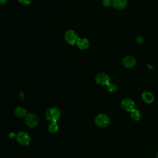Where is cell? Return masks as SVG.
<instances>
[{"mask_svg":"<svg viewBox=\"0 0 158 158\" xmlns=\"http://www.w3.org/2000/svg\"><path fill=\"white\" fill-rule=\"evenodd\" d=\"M20 3L24 5H30L31 2L32 0H17Z\"/></svg>","mask_w":158,"mask_h":158,"instance_id":"obj_17","label":"cell"},{"mask_svg":"<svg viewBox=\"0 0 158 158\" xmlns=\"http://www.w3.org/2000/svg\"><path fill=\"white\" fill-rule=\"evenodd\" d=\"M76 44L80 49L84 50L86 49L89 46V41L85 38H78Z\"/></svg>","mask_w":158,"mask_h":158,"instance_id":"obj_9","label":"cell"},{"mask_svg":"<svg viewBox=\"0 0 158 158\" xmlns=\"http://www.w3.org/2000/svg\"><path fill=\"white\" fill-rule=\"evenodd\" d=\"M95 81L99 85H107L110 83V77L104 73L98 74L95 78Z\"/></svg>","mask_w":158,"mask_h":158,"instance_id":"obj_6","label":"cell"},{"mask_svg":"<svg viewBox=\"0 0 158 158\" xmlns=\"http://www.w3.org/2000/svg\"><path fill=\"white\" fill-rule=\"evenodd\" d=\"M25 122L29 127L33 128L37 126L39 120L38 116L35 114L33 112H30L26 115L25 118Z\"/></svg>","mask_w":158,"mask_h":158,"instance_id":"obj_2","label":"cell"},{"mask_svg":"<svg viewBox=\"0 0 158 158\" xmlns=\"http://www.w3.org/2000/svg\"><path fill=\"white\" fill-rule=\"evenodd\" d=\"M64 39L69 44L74 45L77 44L78 37L73 30H69L64 34Z\"/></svg>","mask_w":158,"mask_h":158,"instance_id":"obj_3","label":"cell"},{"mask_svg":"<svg viewBox=\"0 0 158 158\" xmlns=\"http://www.w3.org/2000/svg\"><path fill=\"white\" fill-rule=\"evenodd\" d=\"M141 96H142V99L143 100L146 102V103H148V104H150V103H152L154 101V95L150 93V92H148V91H144L141 94Z\"/></svg>","mask_w":158,"mask_h":158,"instance_id":"obj_11","label":"cell"},{"mask_svg":"<svg viewBox=\"0 0 158 158\" xmlns=\"http://www.w3.org/2000/svg\"><path fill=\"white\" fill-rule=\"evenodd\" d=\"M127 5V0H112V6L116 9H123Z\"/></svg>","mask_w":158,"mask_h":158,"instance_id":"obj_10","label":"cell"},{"mask_svg":"<svg viewBox=\"0 0 158 158\" xmlns=\"http://www.w3.org/2000/svg\"><path fill=\"white\" fill-rule=\"evenodd\" d=\"M7 1V0H0V3H1V5H3V4H4L6 3Z\"/></svg>","mask_w":158,"mask_h":158,"instance_id":"obj_20","label":"cell"},{"mask_svg":"<svg viewBox=\"0 0 158 158\" xmlns=\"http://www.w3.org/2000/svg\"><path fill=\"white\" fill-rule=\"evenodd\" d=\"M59 127L56 122H51L48 125V130L51 133H56L58 130Z\"/></svg>","mask_w":158,"mask_h":158,"instance_id":"obj_14","label":"cell"},{"mask_svg":"<svg viewBox=\"0 0 158 158\" xmlns=\"http://www.w3.org/2000/svg\"><path fill=\"white\" fill-rule=\"evenodd\" d=\"M136 59L133 56H128L123 58L122 60L123 65L127 68H132L136 65Z\"/></svg>","mask_w":158,"mask_h":158,"instance_id":"obj_8","label":"cell"},{"mask_svg":"<svg viewBox=\"0 0 158 158\" xmlns=\"http://www.w3.org/2000/svg\"><path fill=\"white\" fill-rule=\"evenodd\" d=\"M156 158H158V153H157V156H156Z\"/></svg>","mask_w":158,"mask_h":158,"instance_id":"obj_21","label":"cell"},{"mask_svg":"<svg viewBox=\"0 0 158 158\" xmlns=\"http://www.w3.org/2000/svg\"><path fill=\"white\" fill-rule=\"evenodd\" d=\"M122 107L127 112H131L133 109H135V102L133 100L130 98H125L121 102Z\"/></svg>","mask_w":158,"mask_h":158,"instance_id":"obj_7","label":"cell"},{"mask_svg":"<svg viewBox=\"0 0 158 158\" xmlns=\"http://www.w3.org/2000/svg\"><path fill=\"white\" fill-rule=\"evenodd\" d=\"M110 122V119L109 117L104 114H101L98 115L95 118L96 124L101 128L107 127Z\"/></svg>","mask_w":158,"mask_h":158,"instance_id":"obj_4","label":"cell"},{"mask_svg":"<svg viewBox=\"0 0 158 158\" xmlns=\"http://www.w3.org/2000/svg\"><path fill=\"white\" fill-rule=\"evenodd\" d=\"M107 88L108 89V91L110 93H115L117 91V86L115 84L113 83H109L107 85Z\"/></svg>","mask_w":158,"mask_h":158,"instance_id":"obj_15","label":"cell"},{"mask_svg":"<svg viewBox=\"0 0 158 158\" xmlns=\"http://www.w3.org/2000/svg\"><path fill=\"white\" fill-rule=\"evenodd\" d=\"M102 3L105 7H110L111 5H112V0H103Z\"/></svg>","mask_w":158,"mask_h":158,"instance_id":"obj_16","label":"cell"},{"mask_svg":"<svg viewBox=\"0 0 158 158\" xmlns=\"http://www.w3.org/2000/svg\"><path fill=\"white\" fill-rule=\"evenodd\" d=\"M17 135L15 133H14V132H11L10 134H9V137L10 138H17Z\"/></svg>","mask_w":158,"mask_h":158,"instance_id":"obj_19","label":"cell"},{"mask_svg":"<svg viewBox=\"0 0 158 158\" xmlns=\"http://www.w3.org/2000/svg\"><path fill=\"white\" fill-rule=\"evenodd\" d=\"M136 42H137V43H142L143 41V38L142 37H141V36H138V37L136 38Z\"/></svg>","mask_w":158,"mask_h":158,"instance_id":"obj_18","label":"cell"},{"mask_svg":"<svg viewBox=\"0 0 158 158\" xmlns=\"http://www.w3.org/2000/svg\"><path fill=\"white\" fill-rule=\"evenodd\" d=\"M60 110L57 107H51L47 110L45 115L46 118L51 122H56L60 117Z\"/></svg>","mask_w":158,"mask_h":158,"instance_id":"obj_1","label":"cell"},{"mask_svg":"<svg viewBox=\"0 0 158 158\" xmlns=\"http://www.w3.org/2000/svg\"><path fill=\"white\" fill-rule=\"evenodd\" d=\"M30 135L25 131H20L17 135V140L22 146H28L30 143Z\"/></svg>","mask_w":158,"mask_h":158,"instance_id":"obj_5","label":"cell"},{"mask_svg":"<svg viewBox=\"0 0 158 158\" xmlns=\"http://www.w3.org/2000/svg\"><path fill=\"white\" fill-rule=\"evenodd\" d=\"M130 114H131L132 118L135 121H138L141 118V114L139 112V110H138V109H133L130 112Z\"/></svg>","mask_w":158,"mask_h":158,"instance_id":"obj_13","label":"cell"},{"mask_svg":"<svg viewBox=\"0 0 158 158\" xmlns=\"http://www.w3.org/2000/svg\"><path fill=\"white\" fill-rule=\"evenodd\" d=\"M14 114L17 117H23L26 116L27 115V111L26 109L22 107V106H18L14 110Z\"/></svg>","mask_w":158,"mask_h":158,"instance_id":"obj_12","label":"cell"}]
</instances>
